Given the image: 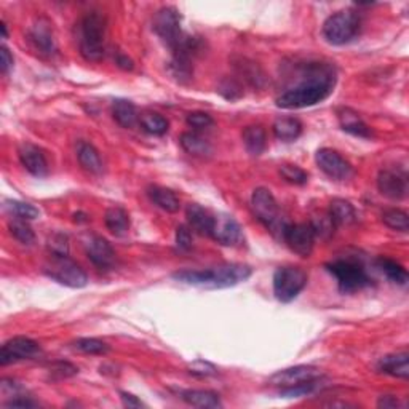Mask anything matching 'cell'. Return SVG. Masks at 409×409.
<instances>
[{
    "label": "cell",
    "instance_id": "obj_41",
    "mask_svg": "<svg viewBox=\"0 0 409 409\" xmlns=\"http://www.w3.org/2000/svg\"><path fill=\"white\" fill-rule=\"evenodd\" d=\"M214 123L213 117L207 112H192L187 115V125L195 130L209 128Z\"/></svg>",
    "mask_w": 409,
    "mask_h": 409
},
{
    "label": "cell",
    "instance_id": "obj_13",
    "mask_svg": "<svg viewBox=\"0 0 409 409\" xmlns=\"http://www.w3.org/2000/svg\"><path fill=\"white\" fill-rule=\"evenodd\" d=\"M315 162L320 170L327 176L331 177V180L345 181L354 176V166L350 165L339 152H336L333 149H320L315 155Z\"/></svg>",
    "mask_w": 409,
    "mask_h": 409
},
{
    "label": "cell",
    "instance_id": "obj_5",
    "mask_svg": "<svg viewBox=\"0 0 409 409\" xmlns=\"http://www.w3.org/2000/svg\"><path fill=\"white\" fill-rule=\"evenodd\" d=\"M360 17L352 10H340L323 24V37L331 45H345L360 33Z\"/></svg>",
    "mask_w": 409,
    "mask_h": 409
},
{
    "label": "cell",
    "instance_id": "obj_36",
    "mask_svg": "<svg viewBox=\"0 0 409 409\" xmlns=\"http://www.w3.org/2000/svg\"><path fill=\"white\" fill-rule=\"evenodd\" d=\"M74 347L87 355H106L109 352V345L94 338L77 339L74 342Z\"/></svg>",
    "mask_w": 409,
    "mask_h": 409
},
{
    "label": "cell",
    "instance_id": "obj_7",
    "mask_svg": "<svg viewBox=\"0 0 409 409\" xmlns=\"http://www.w3.org/2000/svg\"><path fill=\"white\" fill-rule=\"evenodd\" d=\"M251 207H253L256 218H258L267 229H270L272 232L280 230L283 234V229L286 227V224L281 223L279 203H277L274 193H272L269 189H256L253 195H251Z\"/></svg>",
    "mask_w": 409,
    "mask_h": 409
},
{
    "label": "cell",
    "instance_id": "obj_33",
    "mask_svg": "<svg viewBox=\"0 0 409 409\" xmlns=\"http://www.w3.org/2000/svg\"><path fill=\"white\" fill-rule=\"evenodd\" d=\"M5 208L8 209V213L15 216V219H24V221H33L40 216V211L31 203L18 202V200H7L5 202Z\"/></svg>",
    "mask_w": 409,
    "mask_h": 409
},
{
    "label": "cell",
    "instance_id": "obj_17",
    "mask_svg": "<svg viewBox=\"0 0 409 409\" xmlns=\"http://www.w3.org/2000/svg\"><path fill=\"white\" fill-rule=\"evenodd\" d=\"M21 165L28 170L33 176L44 177L49 175V164H46L45 154L39 149L37 146L24 143L19 146L18 150Z\"/></svg>",
    "mask_w": 409,
    "mask_h": 409
},
{
    "label": "cell",
    "instance_id": "obj_18",
    "mask_svg": "<svg viewBox=\"0 0 409 409\" xmlns=\"http://www.w3.org/2000/svg\"><path fill=\"white\" fill-rule=\"evenodd\" d=\"M31 44L35 46V50H39L42 55L51 56L58 51L56 40L53 37V33L50 29V23L45 19H39L37 23L33 26L29 33Z\"/></svg>",
    "mask_w": 409,
    "mask_h": 409
},
{
    "label": "cell",
    "instance_id": "obj_43",
    "mask_svg": "<svg viewBox=\"0 0 409 409\" xmlns=\"http://www.w3.org/2000/svg\"><path fill=\"white\" fill-rule=\"evenodd\" d=\"M176 246L181 251H189L192 248V232L187 225H180L176 229Z\"/></svg>",
    "mask_w": 409,
    "mask_h": 409
},
{
    "label": "cell",
    "instance_id": "obj_46",
    "mask_svg": "<svg viewBox=\"0 0 409 409\" xmlns=\"http://www.w3.org/2000/svg\"><path fill=\"white\" fill-rule=\"evenodd\" d=\"M401 401L398 400L397 397L393 395H385V397H381L379 400H377V408H384V409H395V408H401Z\"/></svg>",
    "mask_w": 409,
    "mask_h": 409
},
{
    "label": "cell",
    "instance_id": "obj_27",
    "mask_svg": "<svg viewBox=\"0 0 409 409\" xmlns=\"http://www.w3.org/2000/svg\"><path fill=\"white\" fill-rule=\"evenodd\" d=\"M148 193H149L150 200L154 202L157 207L164 209V211L176 213L181 207L180 198L176 197V193L173 191H170V189H166V187L152 186V187H149Z\"/></svg>",
    "mask_w": 409,
    "mask_h": 409
},
{
    "label": "cell",
    "instance_id": "obj_35",
    "mask_svg": "<svg viewBox=\"0 0 409 409\" xmlns=\"http://www.w3.org/2000/svg\"><path fill=\"white\" fill-rule=\"evenodd\" d=\"M8 229H10V234H12L19 243L23 245L34 243L35 234L33 227H31L28 221H24V219H13V221L8 224Z\"/></svg>",
    "mask_w": 409,
    "mask_h": 409
},
{
    "label": "cell",
    "instance_id": "obj_20",
    "mask_svg": "<svg viewBox=\"0 0 409 409\" xmlns=\"http://www.w3.org/2000/svg\"><path fill=\"white\" fill-rule=\"evenodd\" d=\"M377 368H379L381 372H384V374L398 377V379H408L409 377V355L406 352L387 355V356H384V358H381Z\"/></svg>",
    "mask_w": 409,
    "mask_h": 409
},
{
    "label": "cell",
    "instance_id": "obj_16",
    "mask_svg": "<svg viewBox=\"0 0 409 409\" xmlns=\"http://www.w3.org/2000/svg\"><path fill=\"white\" fill-rule=\"evenodd\" d=\"M85 251L88 259H90L98 269H109L115 262V251L112 245L106 238L92 235L85 240Z\"/></svg>",
    "mask_w": 409,
    "mask_h": 409
},
{
    "label": "cell",
    "instance_id": "obj_30",
    "mask_svg": "<svg viewBox=\"0 0 409 409\" xmlns=\"http://www.w3.org/2000/svg\"><path fill=\"white\" fill-rule=\"evenodd\" d=\"M274 133L280 141L290 143L297 139L302 133V123L295 117H280L274 123Z\"/></svg>",
    "mask_w": 409,
    "mask_h": 409
},
{
    "label": "cell",
    "instance_id": "obj_45",
    "mask_svg": "<svg viewBox=\"0 0 409 409\" xmlns=\"http://www.w3.org/2000/svg\"><path fill=\"white\" fill-rule=\"evenodd\" d=\"M39 405L35 403L34 400H31V398L24 397V395H18V397H13L10 398L8 401L3 403V408H23V409H28V408H37Z\"/></svg>",
    "mask_w": 409,
    "mask_h": 409
},
{
    "label": "cell",
    "instance_id": "obj_38",
    "mask_svg": "<svg viewBox=\"0 0 409 409\" xmlns=\"http://www.w3.org/2000/svg\"><path fill=\"white\" fill-rule=\"evenodd\" d=\"M311 225H312L313 232H315V237L324 238V240L331 237V235L334 234V229H336V225L333 223V219L329 218V214H322V216L313 219Z\"/></svg>",
    "mask_w": 409,
    "mask_h": 409
},
{
    "label": "cell",
    "instance_id": "obj_49",
    "mask_svg": "<svg viewBox=\"0 0 409 409\" xmlns=\"http://www.w3.org/2000/svg\"><path fill=\"white\" fill-rule=\"evenodd\" d=\"M117 64L120 67H123V69H133V62H131V60H128V58L123 56V55H120L117 58Z\"/></svg>",
    "mask_w": 409,
    "mask_h": 409
},
{
    "label": "cell",
    "instance_id": "obj_3",
    "mask_svg": "<svg viewBox=\"0 0 409 409\" xmlns=\"http://www.w3.org/2000/svg\"><path fill=\"white\" fill-rule=\"evenodd\" d=\"M106 17L99 12L87 13L80 21L78 46L87 61H101L104 56V40H106Z\"/></svg>",
    "mask_w": 409,
    "mask_h": 409
},
{
    "label": "cell",
    "instance_id": "obj_8",
    "mask_svg": "<svg viewBox=\"0 0 409 409\" xmlns=\"http://www.w3.org/2000/svg\"><path fill=\"white\" fill-rule=\"evenodd\" d=\"M45 274L69 288H83L88 283L85 270L77 262L69 259V256H53L50 264L45 266Z\"/></svg>",
    "mask_w": 409,
    "mask_h": 409
},
{
    "label": "cell",
    "instance_id": "obj_39",
    "mask_svg": "<svg viewBox=\"0 0 409 409\" xmlns=\"http://www.w3.org/2000/svg\"><path fill=\"white\" fill-rule=\"evenodd\" d=\"M320 381L322 379L307 382V384H302V385L291 387V389H281L280 397H283V398H301V397L311 395V393L315 392L320 387Z\"/></svg>",
    "mask_w": 409,
    "mask_h": 409
},
{
    "label": "cell",
    "instance_id": "obj_15",
    "mask_svg": "<svg viewBox=\"0 0 409 409\" xmlns=\"http://www.w3.org/2000/svg\"><path fill=\"white\" fill-rule=\"evenodd\" d=\"M209 237L216 240L223 246H238L243 242V230L232 216L229 214H218L214 216L213 229Z\"/></svg>",
    "mask_w": 409,
    "mask_h": 409
},
{
    "label": "cell",
    "instance_id": "obj_37",
    "mask_svg": "<svg viewBox=\"0 0 409 409\" xmlns=\"http://www.w3.org/2000/svg\"><path fill=\"white\" fill-rule=\"evenodd\" d=\"M280 175L285 181L291 182V184H297L302 186L306 184L308 181V175L302 168H299L296 165H281L280 166Z\"/></svg>",
    "mask_w": 409,
    "mask_h": 409
},
{
    "label": "cell",
    "instance_id": "obj_22",
    "mask_svg": "<svg viewBox=\"0 0 409 409\" xmlns=\"http://www.w3.org/2000/svg\"><path fill=\"white\" fill-rule=\"evenodd\" d=\"M329 218L333 219L336 227L340 225H349L356 221V211L354 204L344 198H334L329 203Z\"/></svg>",
    "mask_w": 409,
    "mask_h": 409
},
{
    "label": "cell",
    "instance_id": "obj_4",
    "mask_svg": "<svg viewBox=\"0 0 409 409\" xmlns=\"http://www.w3.org/2000/svg\"><path fill=\"white\" fill-rule=\"evenodd\" d=\"M327 270L338 281L339 291L344 295L360 291L366 286H371V279L366 274L365 267L360 262L352 259H338L327 264Z\"/></svg>",
    "mask_w": 409,
    "mask_h": 409
},
{
    "label": "cell",
    "instance_id": "obj_14",
    "mask_svg": "<svg viewBox=\"0 0 409 409\" xmlns=\"http://www.w3.org/2000/svg\"><path fill=\"white\" fill-rule=\"evenodd\" d=\"M377 189L382 195L392 200H403L408 193V176L395 168H384L377 175Z\"/></svg>",
    "mask_w": 409,
    "mask_h": 409
},
{
    "label": "cell",
    "instance_id": "obj_1",
    "mask_svg": "<svg viewBox=\"0 0 409 409\" xmlns=\"http://www.w3.org/2000/svg\"><path fill=\"white\" fill-rule=\"evenodd\" d=\"M336 71L328 64H312L307 67L304 80L277 98V106L281 109H304L315 106L334 92Z\"/></svg>",
    "mask_w": 409,
    "mask_h": 409
},
{
    "label": "cell",
    "instance_id": "obj_34",
    "mask_svg": "<svg viewBox=\"0 0 409 409\" xmlns=\"http://www.w3.org/2000/svg\"><path fill=\"white\" fill-rule=\"evenodd\" d=\"M382 223L392 230H398V232H408L409 230L408 213L397 208L387 209V211L382 213Z\"/></svg>",
    "mask_w": 409,
    "mask_h": 409
},
{
    "label": "cell",
    "instance_id": "obj_26",
    "mask_svg": "<svg viewBox=\"0 0 409 409\" xmlns=\"http://www.w3.org/2000/svg\"><path fill=\"white\" fill-rule=\"evenodd\" d=\"M242 138L245 149L248 150V154L261 155L262 152H264L267 146V138L264 128L259 127V125H250V127H246L242 133Z\"/></svg>",
    "mask_w": 409,
    "mask_h": 409
},
{
    "label": "cell",
    "instance_id": "obj_21",
    "mask_svg": "<svg viewBox=\"0 0 409 409\" xmlns=\"http://www.w3.org/2000/svg\"><path fill=\"white\" fill-rule=\"evenodd\" d=\"M181 398L187 405L193 408H202V409H214L221 408V398L218 393L211 390H186L181 393Z\"/></svg>",
    "mask_w": 409,
    "mask_h": 409
},
{
    "label": "cell",
    "instance_id": "obj_48",
    "mask_svg": "<svg viewBox=\"0 0 409 409\" xmlns=\"http://www.w3.org/2000/svg\"><path fill=\"white\" fill-rule=\"evenodd\" d=\"M120 398H122V403L125 408H143L144 403L139 400L138 397L131 395L128 392H120Z\"/></svg>",
    "mask_w": 409,
    "mask_h": 409
},
{
    "label": "cell",
    "instance_id": "obj_31",
    "mask_svg": "<svg viewBox=\"0 0 409 409\" xmlns=\"http://www.w3.org/2000/svg\"><path fill=\"white\" fill-rule=\"evenodd\" d=\"M377 267H379L382 274H385L387 279L392 283H397L400 286L408 285V272L401 264L389 258H379L377 259Z\"/></svg>",
    "mask_w": 409,
    "mask_h": 409
},
{
    "label": "cell",
    "instance_id": "obj_12",
    "mask_svg": "<svg viewBox=\"0 0 409 409\" xmlns=\"http://www.w3.org/2000/svg\"><path fill=\"white\" fill-rule=\"evenodd\" d=\"M40 354V347L35 340L17 336V338L7 340L0 350V365L7 366L17 361L33 360Z\"/></svg>",
    "mask_w": 409,
    "mask_h": 409
},
{
    "label": "cell",
    "instance_id": "obj_25",
    "mask_svg": "<svg viewBox=\"0 0 409 409\" xmlns=\"http://www.w3.org/2000/svg\"><path fill=\"white\" fill-rule=\"evenodd\" d=\"M339 122L342 130L350 134L360 136V138H371L372 136V131L368 125L360 119L358 114L350 111V109H344L342 112H339Z\"/></svg>",
    "mask_w": 409,
    "mask_h": 409
},
{
    "label": "cell",
    "instance_id": "obj_9",
    "mask_svg": "<svg viewBox=\"0 0 409 409\" xmlns=\"http://www.w3.org/2000/svg\"><path fill=\"white\" fill-rule=\"evenodd\" d=\"M155 34L171 51L181 44L184 39V33L181 29V15L173 7H164L155 13L154 23H152Z\"/></svg>",
    "mask_w": 409,
    "mask_h": 409
},
{
    "label": "cell",
    "instance_id": "obj_32",
    "mask_svg": "<svg viewBox=\"0 0 409 409\" xmlns=\"http://www.w3.org/2000/svg\"><path fill=\"white\" fill-rule=\"evenodd\" d=\"M141 127L144 128V131L148 133L154 134V136H162L165 134L168 131V120L164 117V115L155 114V112H148L144 115H141Z\"/></svg>",
    "mask_w": 409,
    "mask_h": 409
},
{
    "label": "cell",
    "instance_id": "obj_2",
    "mask_svg": "<svg viewBox=\"0 0 409 409\" xmlns=\"http://www.w3.org/2000/svg\"><path fill=\"white\" fill-rule=\"evenodd\" d=\"M253 269L245 264H221L208 270H181L173 274V279L202 290H224L246 281Z\"/></svg>",
    "mask_w": 409,
    "mask_h": 409
},
{
    "label": "cell",
    "instance_id": "obj_29",
    "mask_svg": "<svg viewBox=\"0 0 409 409\" xmlns=\"http://www.w3.org/2000/svg\"><path fill=\"white\" fill-rule=\"evenodd\" d=\"M112 117L123 128H133L134 123L138 122V112H136L134 104L127 99H115L112 104Z\"/></svg>",
    "mask_w": 409,
    "mask_h": 409
},
{
    "label": "cell",
    "instance_id": "obj_28",
    "mask_svg": "<svg viewBox=\"0 0 409 409\" xmlns=\"http://www.w3.org/2000/svg\"><path fill=\"white\" fill-rule=\"evenodd\" d=\"M180 143L187 154L195 155V157H208L213 152L211 144L208 143V139H204L203 136L198 133H192V131H186L181 134Z\"/></svg>",
    "mask_w": 409,
    "mask_h": 409
},
{
    "label": "cell",
    "instance_id": "obj_10",
    "mask_svg": "<svg viewBox=\"0 0 409 409\" xmlns=\"http://www.w3.org/2000/svg\"><path fill=\"white\" fill-rule=\"evenodd\" d=\"M283 240L290 246L291 251L302 258H308L313 251L315 245V232H313L311 223L301 224H286L281 234Z\"/></svg>",
    "mask_w": 409,
    "mask_h": 409
},
{
    "label": "cell",
    "instance_id": "obj_47",
    "mask_svg": "<svg viewBox=\"0 0 409 409\" xmlns=\"http://www.w3.org/2000/svg\"><path fill=\"white\" fill-rule=\"evenodd\" d=\"M0 58H2V64H0V67H2V72L3 74H8V71L13 67V56L5 45L2 46V49H0Z\"/></svg>",
    "mask_w": 409,
    "mask_h": 409
},
{
    "label": "cell",
    "instance_id": "obj_11",
    "mask_svg": "<svg viewBox=\"0 0 409 409\" xmlns=\"http://www.w3.org/2000/svg\"><path fill=\"white\" fill-rule=\"evenodd\" d=\"M322 379V372L315 366L299 365L293 368L281 369L275 372L269 379V384L277 387V389H291V387L307 384V382Z\"/></svg>",
    "mask_w": 409,
    "mask_h": 409
},
{
    "label": "cell",
    "instance_id": "obj_44",
    "mask_svg": "<svg viewBox=\"0 0 409 409\" xmlns=\"http://www.w3.org/2000/svg\"><path fill=\"white\" fill-rule=\"evenodd\" d=\"M51 374H56L58 377H71V376H76L78 372V368H76L74 365L71 363H66V361H58V363L51 365V369H50Z\"/></svg>",
    "mask_w": 409,
    "mask_h": 409
},
{
    "label": "cell",
    "instance_id": "obj_24",
    "mask_svg": "<svg viewBox=\"0 0 409 409\" xmlns=\"http://www.w3.org/2000/svg\"><path fill=\"white\" fill-rule=\"evenodd\" d=\"M104 224L109 232L122 237L130 229V216L122 207H112L104 214Z\"/></svg>",
    "mask_w": 409,
    "mask_h": 409
},
{
    "label": "cell",
    "instance_id": "obj_40",
    "mask_svg": "<svg viewBox=\"0 0 409 409\" xmlns=\"http://www.w3.org/2000/svg\"><path fill=\"white\" fill-rule=\"evenodd\" d=\"M49 250L51 256H69V240L62 234L51 235L49 238Z\"/></svg>",
    "mask_w": 409,
    "mask_h": 409
},
{
    "label": "cell",
    "instance_id": "obj_23",
    "mask_svg": "<svg viewBox=\"0 0 409 409\" xmlns=\"http://www.w3.org/2000/svg\"><path fill=\"white\" fill-rule=\"evenodd\" d=\"M78 164L83 170L92 173V175H101L103 173V160L99 157V152L90 143H80L77 150Z\"/></svg>",
    "mask_w": 409,
    "mask_h": 409
},
{
    "label": "cell",
    "instance_id": "obj_50",
    "mask_svg": "<svg viewBox=\"0 0 409 409\" xmlns=\"http://www.w3.org/2000/svg\"><path fill=\"white\" fill-rule=\"evenodd\" d=\"M88 221H90V218H88L85 213H76L74 214V223H88Z\"/></svg>",
    "mask_w": 409,
    "mask_h": 409
},
{
    "label": "cell",
    "instance_id": "obj_6",
    "mask_svg": "<svg viewBox=\"0 0 409 409\" xmlns=\"http://www.w3.org/2000/svg\"><path fill=\"white\" fill-rule=\"evenodd\" d=\"M308 277L296 266H283L274 274V295L280 302H291L306 288Z\"/></svg>",
    "mask_w": 409,
    "mask_h": 409
},
{
    "label": "cell",
    "instance_id": "obj_42",
    "mask_svg": "<svg viewBox=\"0 0 409 409\" xmlns=\"http://www.w3.org/2000/svg\"><path fill=\"white\" fill-rule=\"evenodd\" d=\"M187 369L191 374L193 376H198V377H209V376H214L218 372V369L214 368L211 363H208V361L204 360H197L193 361L187 366Z\"/></svg>",
    "mask_w": 409,
    "mask_h": 409
},
{
    "label": "cell",
    "instance_id": "obj_19",
    "mask_svg": "<svg viewBox=\"0 0 409 409\" xmlns=\"http://www.w3.org/2000/svg\"><path fill=\"white\" fill-rule=\"evenodd\" d=\"M186 218H187L189 227L195 230L197 234L208 235L209 237V234H211V229H213L214 216L208 211V209H204L197 203H191L186 209Z\"/></svg>",
    "mask_w": 409,
    "mask_h": 409
}]
</instances>
